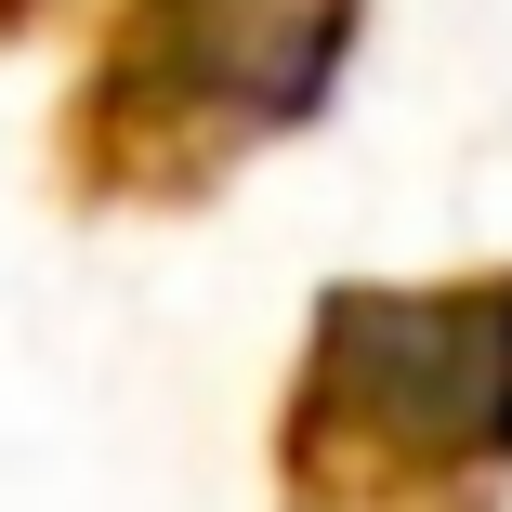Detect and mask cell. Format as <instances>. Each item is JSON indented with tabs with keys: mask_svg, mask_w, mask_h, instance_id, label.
<instances>
[{
	"mask_svg": "<svg viewBox=\"0 0 512 512\" xmlns=\"http://www.w3.org/2000/svg\"><path fill=\"white\" fill-rule=\"evenodd\" d=\"M512 499V263L329 276L276 394V512Z\"/></svg>",
	"mask_w": 512,
	"mask_h": 512,
	"instance_id": "1",
	"label": "cell"
},
{
	"mask_svg": "<svg viewBox=\"0 0 512 512\" xmlns=\"http://www.w3.org/2000/svg\"><path fill=\"white\" fill-rule=\"evenodd\" d=\"M368 0H92V53L53 119L66 211H211L342 106Z\"/></svg>",
	"mask_w": 512,
	"mask_h": 512,
	"instance_id": "2",
	"label": "cell"
},
{
	"mask_svg": "<svg viewBox=\"0 0 512 512\" xmlns=\"http://www.w3.org/2000/svg\"><path fill=\"white\" fill-rule=\"evenodd\" d=\"M53 14H79V0H0V40H27V27H53Z\"/></svg>",
	"mask_w": 512,
	"mask_h": 512,
	"instance_id": "3",
	"label": "cell"
}]
</instances>
